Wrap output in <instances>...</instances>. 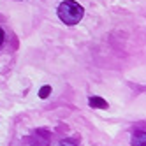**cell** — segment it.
Segmentation results:
<instances>
[{
	"instance_id": "obj_1",
	"label": "cell",
	"mask_w": 146,
	"mask_h": 146,
	"mask_svg": "<svg viewBox=\"0 0 146 146\" xmlns=\"http://www.w3.org/2000/svg\"><path fill=\"white\" fill-rule=\"evenodd\" d=\"M83 14H85L83 7L74 0H65L58 5V18L65 25H78L83 19Z\"/></svg>"
},
{
	"instance_id": "obj_2",
	"label": "cell",
	"mask_w": 146,
	"mask_h": 146,
	"mask_svg": "<svg viewBox=\"0 0 146 146\" xmlns=\"http://www.w3.org/2000/svg\"><path fill=\"white\" fill-rule=\"evenodd\" d=\"M37 141H34V139H30V144L32 146H49V137L51 135L46 132V130H37Z\"/></svg>"
},
{
	"instance_id": "obj_3",
	"label": "cell",
	"mask_w": 146,
	"mask_h": 146,
	"mask_svg": "<svg viewBox=\"0 0 146 146\" xmlns=\"http://www.w3.org/2000/svg\"><path fill=\"white\" fill-rule=\"evenodd\" d=\"M132 146H146V132L144 130H135L130 139Z\"/></svg>"
},
{
	"instance_id": "obj_4",
	"label": "cell",
	"mask_w": 146,
	"mask_h": 146,
	"mask_svg": "<svg viewBox=\"0 0 146 146\" xmlns=\"http://www.w3.org/2000/svg\"><path fill=\"white\" fill-rule=\"evenodd\" d=\"M88 104H90L92 108H99V109H106L108 108V102L104 100V99H100V97H90Z\"/></svg>"
},
{
	"instance_id": "obj_5",
	"label": "cell",
	"mask_w": 146,
	"mask_h": 146,
	"mask_svg": "<svg viewBox=\"0 0 146 146\" xmlns=\"http://www.w3.org/2000/svg\"><path fill=\"white\" fill-rule=\"evenodd\" d=\"M58 146H78V143L74 139H62Z\"/></svg>"
},
{
	"instance_id": "obj_6",
	"label": "cell",
	"mask_w": 146,
	"mask_h": 146,
	"mask_svg": "<svg viewBox=\"0 0 146 146\" xmlns=\"http://www.w3.org/2000/svg\"><path fill=\"white\" fill-rule=\"evenodd\" d=\"M49 92H51L49 86H42V88H40V92H39V97H40V99H46V97L49 95Z\"/></svg>"
},
{
	"instance_id": "obj_7",
	"label": "cell",
	"mask_w": 146,
	"mask_h": 146,
	"mask_svg": "<svg viewBox=\"0 0 146 146\" xmlns=\"http://www.w3.org/2000/svg\"><path fill=\"white\" fill-rule=\"evenodd\" d=\"M2 40H4V30L0 28V44H2Z\"/></svg>"
}]
</instances>
